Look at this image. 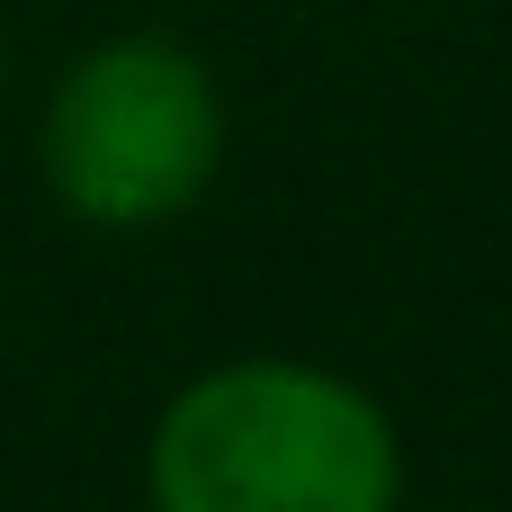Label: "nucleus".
I'll return each instance as SVG.
<instances>
[{"label": "nucleus", "instance_id": "obj_1", "mask_svg": "<svg viewBox=\"0 0 512 512\" xmlns=\"http://www.w3.org/2000/svg\"><path fill=\"white\" fill-rule=\"evenodd\" d=\"M153 512H396L405 441L387 405L288 351L198 369L144 441Z\"/></svg>", "mask_w": 512, "mask_h": 512}, {"label": "nucleus", "instance_id": "obj_2", "mask_svg": "<svg viewBox=\"0 0 512 512\" xmlns=\"http://www.w3.org/2000/svg\"><path fill=\"white\" fill-rule=\"evenodd\" d=\"M36 171L90 234H153L225 171V90L180 36H99L36 117Z\"/></svg>", "mask_w": 512, "mask_h": 512}, {"label": "nucleus", "instance_id": "obj_3", "mask_svg": "<svg viewBox=\"0 0 512 512\" xmlns=\"http://www.w3.org/2000/svg\"><path fill=\"white\" fill-rule=\"evenodd\" d=\"M0 90H9V27H0Z\"/></svg>", "mask_w": 512, "mask_h": 512}]
</instances>
